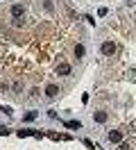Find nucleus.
I'll use <instances>...</instances> for the list:
<instances>
[{
	"label": "nucleus",
	"mask_w": 136,
	"mask_h": 150,
	"mask_svg": "<svg viewBox=\"0 0 136 150\" xmlns=\"http://www.w3.org/2000/svg\"><path fill=\"white\" fill-rule=\"evenodd\" d=\"M66 127H70V130H80L82 123L80 121H66Z\"/></svg>",
	"instance_id": "6"
},
{
	"label": "nucleus",
	"mask_w": 136,
	"mask_h": 150,
	"mask_svg": "<svg viewBox=\"0 0 136 150\" xmlns=\"http://www.w3.org/2000/svg\"><path fill=\"white\" fill-rule=\"evenodd\" d=\"M75 57H84V46H82V43L75 46Z\"/></svg>",
	"instance_id": "7"
},
{
	"label": "nucleus",
	"mask_w": 136,
	"mask_h": 150,
	"mask_svg": "<svg viewBox=\"0 0 136 150\" xmlns=\"http://www.w3.org/2000/svg\"><path fill=\"white\" fill-rule=\"evenodd\" d=\"M30 134H36V132H32V130H20L18 132V137H30Z\"/></svg>",
	"instance_id": "10"
},
{
	"label": "nucleus",
	"mask_w": 136,
	"mask_h": 150,
	"mask_svg": "<svg viewBox=\"0 0 136 150\" xmlns=\"http://www.w3.org/2000/svg\"><path fill=\"white\" fill-rule=\"evenodd\" d=\"M109 141H111V143H120V141H123V132L111 130V132H109Z\"/></svg>",
	"instance_id": "3"
},
{
	"label": "nucleus",
	"mask_w": 136,
	"mask_h": 150,
	"mask_svg": "<svg viewBox=\"0 0 136 150\" xmlns=\"http://www.w3.org/2000/svg\"><path fill=\"white\" fill-rule=\"evenodd\" d=\"M57 96H59V86H57V84H50L48 89H45V98L52 100V98H57Z\"/></svg>",
	"instance_id": "2"
},
{
	"label": "nucleus",
	"mask_w": 136,
	"mask_h": 150,
	"mask_svg": "<svg viewBox=\"0 0 136 150\" xmlns=\"http://www.w3.org/2000/svg\"><path fill=\"white\" fill-rule=\"evenodd\" d=\"M100 50H102V55H113V52H116V43H113V41H104Z\"/></svg>",
	"instance_id": "1"
},
{
	"label": "nucleus",
	"mask_w": 136,
	"mask_h": 150,
	"mask_svg": "<svg viewBox=\"0 0 136 150\" xmlns=\"http://www.w3.org/2000/svg\"><path fill=\"white\" fill-rule=\"evenodd\" d=\"M95 121H98V123H104V121H107V114H104V112H98V114H95Z\"/></svg>",
	"instance_id": "8"
},
{
	"label": "nucleus",
	"mask_w": 136,
	"mask_h": 150,
	"mask_svg": "<svg viewBox=\"0 0 136 150\" xmlns=\"http://www.w3.org/2000/svg\"><path fill=\"white\" fill-rule=\"evenodd\" d=\"M36 116H39L36 112H30V114H25V118H23V121H34Z\"/></svg>",
	"instance_id": "9"
},
{
	"label": "nucleus",
	"mask_w": 136,
	"mask_h": 150,
	"mask_svg": "<svg viewBox=\"0 0 136 150\" xmlns=\"http://www.w3.org/2000/svg\"><path fill=\"white\" fill-rule=\"evenodd\" d=\"M68 73H70V64L61 62V64L57 66V75H68Z\"/></svg>",
	"instance_id": "5"
},
{
	"label": "nucleus",
	"mask_w": 136,
	"mask_h": 150,
	"mask_svg": "<svg viewBox=\"0 0 136 150\" xmlns=\"http://www.w3.org/2000/svg\"><path fill=\"white\" fill-rule=\"evenodd\" d=\"M23 14H25V7H23V5H14V7H11V16H14V18H20Z\"/></svg>",
	"instance_id": "4"
}]
</instances>
